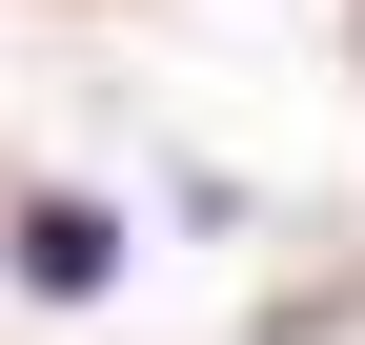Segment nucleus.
Instances as JSON below:
<instances>
[{"label": "nucleus", "instance_id": "nucleus-1", "mask_svg": "<svg viewBox=\"0 0 365 345\" xmlns=\"http://www.w3.org/2000/svg\"><path fill=\"white\" fill-rule=\"evenodd\" d=\"M102 244H122L102 203H41V224H21V284H102Z\"/></svg>", "mask_w": 365, "mask_h": 345}]
</instances>
